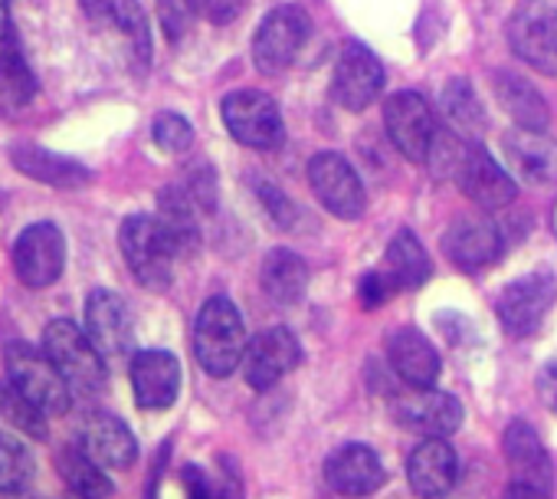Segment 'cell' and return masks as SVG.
I'll return each instance as SVG.
<instances>
[{
  "mask_svg": "<svg viewBox=\"0 0 557 499\" xmlns=\"http://www.w3.org/2000/svg\"><path fill=\"white\" fill-rule=\"evenodd\" d=\"M325 479L335 492L342 496H351V499H361V496H371L384 486L387 473H384V463L381 457L364 447V443H345L338 447L329 463H325Z\"/></svg>",
  "mask_w": 557,
  "mask_h": 499,
  "instance_id": "cell-19",
  "label": "cell"
},
{
  "mask_svg": "<svg viewBox=\"0 0 557 499\" xmlns=\"http://www.w3.org/2000/svg\"><path fill=\"white\" fill-rule=\"evenodd\" d=\"M132 391L138 407L145 411H168L181 391V362L164 349H148L132 355Z\"/></svg>",
  "mask_w": 557,
  "mask_h": 499,
  "instance_id": "cell-16",
  "label": "cell"
},
{
  "mask_svg": "<svg viewBox=\"0 0 557 499\" xmlns=\"http://www.w3.org/2000/svg\"><path fill=\"white\" fill-rule=\"evenodd\" d=\"M505 499H550V492H541V489H534L528 483H511L505 489Z\"/></svg>",
  "mask_w": 557,
  "mask_h": 499,
  "instance_id": "cell-44",
  "label": "cell"
},
{
  "mask_svg": "<svg viewBox=\"0 0 557 499\" xmlns=\"http://www.w3.org/2000/svg\"><path fill=\"white\" fill-rule=\"evenodd\" d=\"M407 476L420 499H443L456 486V476H459V460L449 440L426 437L423 443H417L407 460Z\"/></svg>",
  "mask_w": 557,
  "mask_h": 499,
  "instance_id": "cell-22",
  "label": "cell"
},
{
  "mask_svg": "<svg viewBox=\"0 0 557 499\" xmlns=\"http://www.w3.org/2000/svg\"><path fill=\"white\" fill-rule=\"evenodd\" d=\"M384 125L391 135V145L413 165L430 161L433 142H436V119L430 102L413 93V89H400L384 102Z\"/></svg>",
  "mask_w": 557,
  "mask_h": 499,
  "instance_id": "cell-7",
  "label": "cell"
},
{
  "mask_svg": "<svg viewBox=\"0 0 557 499\" xmlns=\"http://www.w3.org/2000/svg\"><path fill=\"white\" fill-rule=\"evenodd\" d=\"M299 362H302L299 339L286 326H275V329L259 332L246 345V355H243L239 368H243V378H246L249 388L265 391L275 381H283L293 368H299Z\"/></svg>",
  "mask_w": 557,
  "mask_h": 499,
  "instance_id": "cell-12",
  "label": "cell"
},
{
  "mask_svg": "<svg viewBox=\"0 0 557 499\" xmlns=\"http://www.w3.org/2000/svg\"><path fill=\"white\" fill-rule=\"evenodd\" d=\"M57 466H60L63 479L70 483L73 496H79V499H109L112 496V479L83 447H66L60 453Z\"/></svg>",
  "mask_w": 557,
  "mask_h": 499,
  "instance_id": "cell-31",
  "label": "cell"
},
{
  "mask_svg": "<svg viewBox=\"0 0 557 499\" xmlns=\"http://www.w3.org/2000/svg\"><path fill=\"white\" fill-rule=\"evenodd\" d=\"M34 453L27 443L0 430V492H24L34 479Z\"/></svg>",
  "mask_w": 557,
  "mask_h": 499,
  "instance_id": "cell-32",
  "label": "cell"
},
{
  "mask_svg": "<svg viewBox=\"0 0 557 499\" xmlns=\"http://www.w3.org/2000/svg\"><path fill=\"white\" fill-rule=\"evenodd\" d=\"M197 0H158V17H161V31L171 44H177L197 17Z\"/></svg>",
  "mask_w": 557,
  "mask_h": 499,
  "instance_id": "cell-38",
  "label": "cell"
},
{
  "mask_svg": "<svg viewBox=\"0 0 557 499\" xmlns=\"http://www.w3.org/2000/svg\"><path fill=\"white\" fill-rule=\"evenodd\" d=\"M537 394H541V401H544L550 411H557V365H547V368L537 375Z\"/></svg>",
  "mask_w": 557,
  "mask_h": 499,
  "instance_id": "cell-42",
  "label": "cell"
},
{
  "mask_svg": "<svg viewBox=\"0 0 557 499\" xmlns=\"http://www.w3.org/2000/svg\"><path fill=\"white\" fill-rule=\"evenodd\" d=\"M79 447L102 470H128L138 460V440L128 430V424L115 414H92L83 427Z\"/></svg>",
  "mask_w": 557,
  "mask_h": 499,
  "instance_id": "cell-25",
  "label": "cell"
},
{
  "mask_svg": "<svg viewBox=\"0 0 557 499\" xmlns=\"http://www.w3.org/2000/svg\"><path fill=\"white\" fill-rule=\"evenodd\" d=\"M194 355L200 368L213 378H226L243 365L246 355V326L239 309L226 296H213L197 313L194 326Z\"/></svg>",
  "mask_w": 557,
  "mask_h": 499,
  "instance_id": "cell-1",
  "label": "cell"
},
{
  "mask_svg": "<svg viewBox=\"0 0 557 499\" xmlns=\"http://www.w3.org/2000/svg\"><path fill=\"white\" fill-rule=\"evenodd\" d=\"M37 96V76L21 53L17 31L0 40V99L11 106H27Z\"/></svg>",
  "mask_w": 557,
  "mask_h": 499,
  "instance_id": "cell-30",
  "label": "cell"
},
{
  "mask_svg": "<svg viewBox=\"0 0 557 499\" xmlns=\"http://www.w3.org/2000/svg\"><path fill=\"white\" fill-rule=\"evenodd\" d=\"M86 336L92 339V345L99 349L102 358H122V355L132 352L135 322H132V313H128V306H125V300L119 293H109V290L89 293Z\"/></svg>",
  "mask_w": 557,
  "mask_h": 499,
  "instance_id": "cell-15",
  "label": "cell"
},
{
  "mask_svg": "<svg viewBox=\"0 0 557 499\" xmlns=\"http://www.w3.org/2000/svg\"><path fill=\"white\" fill-rule=\"evenodd\" d=\"M79 4H83L86 17L96 21V24L112 21V14H115V0H79Z\"/></svg>",
  "mask_w": 557,
  "mask_h": 499,
  "instance_id": "cell-43",
  "label": "cell"
},
{
  "mask_svg": "<svg viewBox=\"0 0 557 499\" xmlns=\"http://www.w3.org/2000/svg\"><path fill=\"white\" fill-rule=\"evenodd\" d=\"M394 293H400L397 283H394L387 273H381V270L364 273L361 283H358V296H361V306H364V309H381Z\"/></svg>",
  "mask_w": 557,
  "mask_h": 499,
  "instance_id": "cell-40",
  "label": "cell"
},
{
  "mask_svg": "<svg viewBox=\"0 0 557 499\" xmlns=\"http://www.w3.org/2000/svg\"><path fill=\"white\" fill-rule=\"evenodd\" d=\"M443 112L453 122V129H459V132H472L475 135V132L485 129V112H482V106H479V99H475V93H472V86L466 80L446 83V89H443Z\"/></svg>",
  "mask_w": 557,
  "mask_h": 499,
  "instance_id": "cell-34",
  "label": "cell"
},
{
  "mask_svg": "<svg viewBox=\"0 0 557 499\" xmlns=\"http://www.w3.org/2000/svg\"><path fill=\"white\" fill-rule=\"evenodd\" d=\"M11 0H0V40L11 34Z\"/></svg>",
  "mask_w": 557,
  "mask_h": 499,
  "instance_id": "cell-45",
  "label": "cell"
},
{
  "mask_svg": "<svg viewBox=\"0 0 557 499\" xmlns=\"http://www.w3.org/2000/svg\"><path fill=\"white\" fill-rule=\"evenodd\" d=\"M246 8V0H197V11L213 24V27H226L233 24Z\"/></svg>",
  "mask_w": 557,
  "mask_h": 499,
  "instance_id": "cell-41",
  "label": "cell"
},
{
  "mask_svg": "<svg viewBox=\"0 0 557 499\" xmlns=\"http://www.w3.org/2000/svg\"><path fill=\"white\" fill-rule=\"evenodd\" d=\"M456 184L462 187V194L472 204H479L485 210H502L518 197L515 178L479 142L466 145V155H462L459 171H456Z\"/></svg>",
  "mask_w": 557,
  "mask_h": 499,
  "instance_id": "cell-13",
  "label": "cell"
},
{
  "mask_svg": "<svg viewBox=\"0 0 557 499\" xmlns=\"http://www.w3.org/2000/svg\"><path fill=\"white\" fill-rule=\"evenodd\" d=\"M66 267V236L57 223L37 220L27 230H21L14 243V270L24 287L47 290L63 277Z\"/></svg>",
  "mask_w": 557,
  "mask_h": 499,
  "instance_id": "cell-8",
  "label": "cell"
},
{
  "mask_svg": "<svg viewBox=\"0 0 557 499\" xmlns=\"http://www.w3.org/2000/svg\"><path fill=\"white\" fill-rule=\"evenodd\" d=\"M184 489H187V499H239V486L233 476H216V473H207L200 466H184Z\"/></svg>",
  "mask_w": 557,
  "mask_h": 499,
  "instance_id": "cell-36",
  "label": "cell"
},
{
  "mask_svg": "<svg viewBox=\"0 0 557 499\" xmlns=\"http://www.w3.org/2000/svg\"><path fill=\"white\" fill-rule=\"evenodd\" d=\"M70 499H79V496H70Z\"/></svg>",
  "mask_w": 557,
  "mask_h": 499,
  "instance_id": "cell-46",
  "label": "cell"
},
{
  "mask_svg": "<svg viewBox=\"0 0 557 499\" xmlns=\"http://www.w3.org/2000/svg\"><path fill=\"white\" fill-rule=\"evenodd\" d=\"M119 246H122V257H125L128 270L135 273V280L145 290L164 293L171 287L177 249L171 246V240L161 230L158 217L132 214L119 230Z\"/></svg>",
  "mask_w": 557,
  "mask_h": 499,
  "instance_id": "cell-2",
  "label": "cell"
},
{
  "mask_svg": "<svg viewBox=\"0 0 557 499\" xmlns=\"http://www.w3.org/2000/svg\"><path fill=\"white\" fill-rule=\"evenodd\" d=\"M312 37V17L306 8L299 4H283L272 14H265V21L259 24L256 37H252V60L259 66V73H283L296 63V57L302 53V47Z\"/></svg>",
  "mask_w": 557,
  "mask_h": 499,
  "instance_id": "cell-5",
  "label": "cell"
},
{
  "mask_svg": "<svg viewBox=\"0 0 557 499\" xmlns=\"http://www.w3.org/2000/svg\"><path fill=\"white\" fill-rule=\"evenodd\" d=\"M0 414H4L17 430H24L27 437L47 440V414L34 401H27L11 381L0 385Z\"/></svg>",
  "mask_w": 557,
  "mask_h": 499,
  "instance_id": "cell-35",
  "label": "cell"
},
{
  "mask_svg": "<svg viewBox=\"0 0 557 499\" xmlns=\"http://www.w3.org/2000/svg\"><path fill=\"white\" fill-rule=\"evenodd\" d=\"M554 296H557L554 277L547 270H537V273H528V277L508 283L498 293L495 313L511 336H531L550 313Z\"/></svg>",
  "mask_w": 557,
  "mask_h": 499,
  "instance_id": "cell-11",
  "label": "cell"
},
{
  "mask_svg": "<svg viewBox=\"0 0 557 499\" xmlns=\"http://www.w3.org/2000/svg\"><path fill=\"white\" fill-rule=\"evenodd\" d=\"M256 191H259V204L265 207V214L275 220V227H283V230H289L293 223H296V204L283 194V191H278L272 181H259L256 184Z\"/></svg>",
  "mask_w": 557,
  "mask_h": 499,
  "instance_id": "cell-39",
  "label": "cell"
},
{
  "mask_svg": "<svg viewBox=\"0 0 557 499\" xmlns=\"http://www.w3.org/2000/svg\"><path fill=\"white\" fill-rule=\"evenodd\" d=\"M511 53L544 76H557V11L550 4H524L508 21Z\"/></svg>",
  "mask_w": 557,
  "mask_h": 499,
  "instance_id": "cell-10",
  "label": "cell"
},
{
  "mask_svg": "<svg viewBox=\"0 0 557 499\" xmlns=\"http://www.w3.org/2000/svg\"><path fill=\"white\" fill-rule=\"evenodd\" d=\"M443 249L459 270L475 273L502 257V230L482 217H459L443 233Z\"/></svg>",
  "mask_w": 557,
  "mask_h": 499,
  "instance_id": "cell-18",
  "label": "cell"
},
{
  "mask_svg": "<svg viewBox=\"0 0 557 499\" xmlns=\"http://www.w3.org/2000/svg\"><path fill=\"white\" fill-rule=\"evenodd\" d=\"M384 273L397 283V290H420L433 267L423 243L410 233V230H397L394 240L387 243V257H384Z\"/></svg>",
  "mask_w": 557,
  "mask_h": 499,
  "instance_id": "cell-29",
  "label": "cell"
},
{
  "mask_svg": "<svg viewBox=\"0 0 557 499\" xmlns=\"http://www.w3.org/2000/svg\"><path fill=\"white\" fill-rule=\"evenodd\" d=\"M492 89L498 106L511 115V122L524 132H544L550 122V109L544 102V96L518 73H492Z\"/></svg>",
  "mask_w": 557,
  "mask_h": 499,
  "instance_id": "cell-26",
  "label": "cell"
},
{
  "mask_svg": "<svg viewBox=\"0 0 557 499\" xmlns=\"http://www.w3.org/2000/svg\"><path fill=\"white\" fill-rule=\"evenodd\" d=\"M11 161L21 174L34 178L40 184H50V187H63V191H76L92 181V171L83 161L50 151V148H40L34 142L11 145Z\"/></svg>",
  "mask_w": 557,
  "mask_h": 499,
  "instance_id": "cell-24",
  "label": "cell"
},
{
  "mask_svg": "<svg viewBox=\"0 0 557 499\" xmlns=\"http://www.w3.org/2000/svg\"><path fill=\"white\" fill-rule=\"evenodd\" d=\"M197 200L190 197L187 187H164L158 194V223L168 233L171 246L181 254H190V249L200 246V217H197Z\"/></svg>",
  "mask_w": 557,
  "mask_h": 499,
  "instance_id": "cell-28",
  "label": "cell"
},
{
  "mask_svg": "<svg viewBox=\"0 0 557 499\" xmlns=\"http://www.w3.org/2000/svg\"><path fill=\"white\" fill-rule=\"evenodd\" d=\"M8 381L27 401H34L47 417H60V414L70 411L73 388L57 372V365L47 358V352H40V349H34L27 342L8 345Z\"/></svg>",
  "mask_w": 557,
  "mask_h": 499,
  "instance_id": "cell-4",
  "label": "cell"
},
{
  "mask_svg": "<svg viewBox=\"0 0 557 499\" xmlns=\"http://www.w3.org/2000/svg\"><path fill=\"white\" fill-rule=\"evenodd\" d=\"M151 135H154V145L168 155H181L194 145V129L177 112H161L151 125Z\"/></svg>",
  "mask_w": 557,
  "mask_h": 499,
  "instance_id": "cell-37",
  "label": "cell"
},
{
  "mask_svg": "<svg viewBox=\"0 0 557 499\" xmlns=\"http://www.w3.org/2000/svg\"><path fill=\"white\" fill-rule=\"evenodd\" d=\"M394 417L407 430L426 434V437H449L462 424V404L453 394L443 391H410L394 398Z\"/></svg>",
  "mask_w": 557,
  "mask_h": 499,
  "instance_id": "cell-17",
  "label": "cell"
},
{
  "mask_svg": "<svg viewBox=\"0 0 557 499\" xmlns=\"http://www.w3.org/2000/svg\"><path fill=\"white\" fill-rule=\"evenodd\" d=\"M387 362L413 391H430L440 378V355L433 342L417 329H394L387 336Z\"/></svg>",
  "mask_w": 557,
  "mask_h": 499,
  "instance_id": "cell-23",
  "label": "cell"
},
{
  "mask_svg": "<svg viewBox=\"0 0 557 499\" xmlns=\"http://www.w3.org/2000/svg\"><path fill=\"white\" fill-rule=\"evenodd\" d=\"M381 89H384L381 60L361 40H348L338 57V66H335V83H332L335 99L348 112H364L377 99Z\"/></svg>",
  "mask_w": 557,
  "mask_h": 499,
  "instance_id": "cell-14",
  "label": "cell"
},
{
  "mask_svg": "<svg viewBox=\"0 0 557 499\" xmlns=\"http://www.w3.org/2000/svg\"><path fill=\"white\" fill-rule=\"evenodd\" d=\"M262 290L278 306H296L309 290V264L286 246H275L262 260Z\"/></svg>",
  "mask_w": 557,
  "mask_h": 499,
  "instance_id": "cell-27",
  "label": "cell"
},
{
  "mask_svg": "<svg viewBox=\"0 0 557 499\" xmlns=\"http://www.w3.org/2000/svg\"><path fill=\"white\" fill-rule=\"evenodd\" d=\"M309 184L322 200V207L338 220H358L368 207V194L358 171L338 151H319L309 161Z\"/></svg>",
  "mask_w": 557,
  "mask_h": 499,
  "instance_id": "cell-9",
  "label": "cell"
},
{
  "mask_svg": "<svg viewBox=\"0 0 557 499\" xmlns=\"http://www.w3.org/2000/svg\"><path fill=\"white\" fill-rule=\"evenodd\" d=\"M112 24L128 37L135 63L145 70L151 63V27H148V14L141 11L138 0H115Z\"/></svg>",
  "mask_w": 557,
  "mask_h": 499,
  "instance_id": "cell-33",
  "label": "cell"
},
{
  "mask_svg": "<svg viewBox=\"0 0 557 499\" xmlns=\"http://www.w3.org/2000/svg\"><path fill=\"white\" fill-rule=\"evenodd\" d=\"M223 112V125L226 132L246 145V148H256V151H272L283 145L286 138V125H283V115H278V106L259 93V89H236L223 99L220 106Z\"/></svg>",
  "mask_w": 557,
  "mask_h": 499,
  "instance_id": "cell-6",
  "label": "cell"
},
{
  "mask_svg": "<svg viewBox=\"0 0 557 499\" xmlns=\"http://www.w3.org/2000/svg\"><path fill=\"white\" fill-rule=\"evenodd\" d=\"M44 352L76 394H99L106 388V358L76 322L53 319L44 329Z\"/></svg>",
  "mask_w": 557,
  "mask_h": 499,
  "instance_id": "cell-3",
  "label": "cell"
},
{
  "mask_svg": "<svg viewBox=\"0 0 557 499\" xmlns=\"http://www.w3.org/2000/svg\"><path fill=\"white\" fill-rule=\"evenodd\" d=\"M502 447H505V460H508V470H511V483H528L541 492H550L554 489V463L541 443V437L534 434L531 424L524 421H511L505 427V437H502Z\"/></svg>",
  "mask_w": 557,
  "mask_h": 499,
  "instance_id": "cell-21",
  "label": "cell"
},
{
  "mask_svg": "<svg viewBox=\"0 0 557 499\" xmlns=\"http://www.w3.org/2000/svg\"><path fill=\"white\" fill-rule=\"evenodd\" d=\"M505 161L508 171L531 187H547L557 184V142L544 138L541 132H524L511 129L505 132Z\"/></svg>",
  "mask_w": 557,
  "mask_h": 499,
  "instance_id": "cell-20",
  "label": "cell"
}]
</instances>
